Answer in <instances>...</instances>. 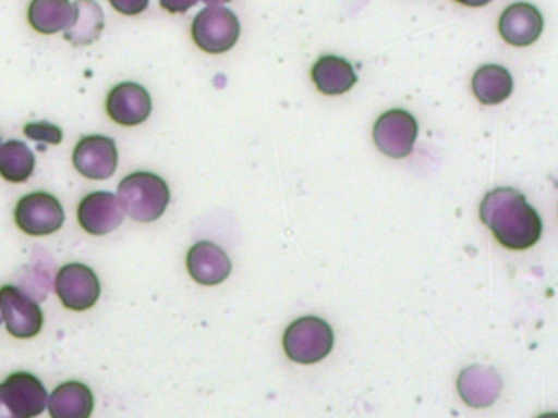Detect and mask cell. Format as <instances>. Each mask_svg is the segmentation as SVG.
I'll return each instance as SVG.
<instances>
[{"label":"cell","instance_id":"2e32d148","mask_svg":"<svg viewBox=\"0 0 558 418\" xmlns=\"http://www.w3.org/2000/svg\"><path fill=\"white\" fill-rule=\"evenodd\" d=\"M28 23L41 35L66 32L76 19V7L70 0H32Z\"/></svg>","mask_w":558,"mask_h":418},{"label":"cell","instance_id":"3957f363","mask_svg":"<svg viewBox=\"0 0 558 418\" xmlns=\"http://www.w3.org/2000/svg\"><path fill=\"white\" fill-rule=\"evenodd\" d=\"M335 346L331 325L322 317H300L287 327L283 349L292 361L313 365L322 361Z\"/></svg>","mask_w":558,"mask_h":418},{"label":"cell","instance_id":"9c48e42d","mask_svg":"<svg viewBox=\"0 0 558 418\" xmlns=\"http://www.w3.org/2000/svg\"><path fill=\"white\" fill-rule=\"evenodd\" d=\"M54 291L64 307L81 312L96 306L100 296V281L96 271L87 265L70 263L57 274Z\"/></svg>","mask_w":558,"mask_h":418},{"label":"cell","instance_id":"277c9868","mask_svg":"<svg viewBox=\"0 0 558 418\" xmlns=\"http://www.w3.org/2000/svg\"><path fill=\"white\" fill-rule=\"evenodd\" d=\"M47 404V389L31 372H14L0 382V418H35Z\"/></svg>","mask_w":558,"mask_h":418},{"label":"cell","instance_id":"d4e9b609","mask_svg":"<svg viewBox=\"0 0 558 418\" xmlns=\"http://www.w3.org/2000/svg\"><path fill=\"white\" fill-rule=\"evenodd\" d=\"M456 2L463 3L466 7H483L492 2V0H456Z\"/></svg>","mask_w":558,"mask_h":418},{"label":"cell","instance_id":"7c38bea8","mask_svg":"<svg viewBox=\"0 0 558 418\" xmlns=\"http://www.w3.org/2000/svg\"><path fill=\"white\" fill-rule=\"evenodd\" d=\"M125 219V209L119 196L110 192H94L84 196L77 206V221L90 235H107Z\"/></svg>","mask_w":558,"mask_h":418},{"label":"cell","instance_id":"f1b7e54d","mask_svg":"<svg viewBox=\"0 0 558 418\" xmlns=\"http://www.w3.org/2000/svg\"><path fill=\"white\" fill-rule=\"evenodd\" d=\"M0 146H2V144H0Z\"/></svg>","mask_w":558,"mask_h":418},{"label":"cell","instance_id":"cb8c5ba5","mask_svg":"<svg viewBox=\"0 0 558 418\" xmlns=\"http://www.w3.org/2000/svg\"><path fill=\"white\" fill-rule=\"evenodd\" d=\"M197 2L198 0H159V5L169 13H185Z\"/></svg>","mask_w":558,"mask_h":418},{"label":"cell","instance_id":"603a6c76","mask_svg":"<svg viewBox=\"0 0 558 418\" xmlns=\"http://www.w3.org/2000/svg\"><path fill=\"white\" fill-rule=\"evenodd\" d=\"M110 5L126 16H136L148 9L149 0H109Z\"/></svg>","mask_w":558,"mask_h":418},{"label":"cell","instance_id":"ffe728a7","mask_svg":"<svg viewBox=\"0 0 558 418\" xmlns=\"http://www.w3.org/2000/svg\"><path fill=\"white\" fill-rule=\"evenodd\" d=\"M76 19L73 26L64 32V39L74 46H87L96 42L102 35L106 20L99 3L94 0H77Z\"/></svg>","mask_w":558,"mask_h":418},{"label":"cell","instance_id":"83f0119b","mask_svg":"<svg viewBox=\"0 0 558 418\" xmlns=\"http://www.w3.org/2000/svg\"><path fill=\"white\" fill-rule=\"evenodd\" d=\"M2 320L4 319H2V314H0V323H2Z\"/></svg>","mask_w":558,"mask_h":418},{"label":"cell","instance_id":"8992f818","mask_svg":"<svg viewBox=\"0 0 558 418\" xmlns=\"http://www.w3.org/2000/svg\"><path fill=\"white\" fill-rule=\"evenodd\" d=\"M15 224L28 235H51L64 224V209L51 193L35 192L19 199Z\"/></svg>","mask_w":558,"mask_h":418},{"label":"cell","instance_id":"e0dca14e","mask_svg":"<svg viewBox=\"0 0 558 418\" xmlns=\"http://www.w3.org/2000/svg\"><path fill=\"white\" fill-rule=\"evenodd\" d=\"M47 407L51 418H90L94 394L83 382H63L54 389Z\"/></svg>","mask_w":558,"mask_h":418},{"label":"cell","instance_id":"44dd1931","mask_svg":"<svg viewBox=\"0 0 558 418\" xmlns=\"http://www.w3.org/2000/svg\"><path fill=\"white\" fill-rule=\"evenodd\" d=\"M35 170V156L22 140H8L0 146V176L11 183H24Z\"/></svg>","mask_w":558,"mask_h":418},{"label":"cell","instance_id":"4fadbf2b","mask_svg":"<svg viewBox=\"0 0 558 418\" xmlns=\"http://www.w3.org/2000/svg\"><path fill=\"white\" fill-rule=\"evenodd\" d=\"M457 391L470 407L486 408L495 404L501 395L502 379L499 372L489 366H469L457 379Z\"/></svg>","mask_w":558,"mask_h":418},{"label":"cell","instance_id":"30bf717a","mask_svg":"<svg viewBox=\"0 0 558 418\" xmlns=\"http://www.w3.org/2000/svg\"><path fill=\"white\" fill-rule=\"evenodd\" d=\"M73 163L86 179H110L119 165L116 140L100 134L83 137L74 147Z\"/></svg>","mask_w":558,"mask_h":418},{"label":"cell","instance_id":"6da1fadb","mask_svg":"<svg viewBox=\"0 0 558 418\" xmlns=\"http://www.w3.org/2000/svg\"><path fill=\"white\" fill-rule=\"evenodd\" d=\"M483 224L496 241L509 250H525L537 244L542 219L525 196L514 188H496L486 193L480 206Z\"/></svg>","mask_w":558,"mask_h":418},{"label":"cell","instance_id":"7402d4cb","mask_svg":"<svg viewBox=\"0 0 558 418\" xmlns=\"http://www.w3.org/2000/svg\"><path fill=\"white\" fill-rule=\"evenodd\" d=\"M25 136L28 139L37 140V143L50 144L58 146L63 140V131L57 124L48 123V121H37V123L25 124Z\"/></svg>","mask_w":558,"mask_h":418},{"label":"cell","instance_id":"5bb4252c","mask_svg":"<svg viewBox=\"0 0 558 418\" xmlns=\"http://www.w3.org/2000/svg\"><path fill=\"white\" fill-rule=\"evenodd\" d=\"M544 29L542 13L527 2L509 5L499 19V33L509 45L524 48L537 41Z\"/></svg>","mask_w":558,"mask_h":418},{"label":"cell","instance_id":"9a60e30c","mask_svg":"<svg viewBox=\"0 0 558 418\" xmlns=\"http://www.w3.org/2000/svg\"><path fill=\"white\" fill-rule=\"evenodd\" d=\"M191 276L204 286L223 283L231 273V260L223 248L214 242H197L187 254Z\"/></svg>","mask_w":558,"mask_h":418},{"label":"cell","instance_id":"8fae6325","mask_svg":"<svg viewBox=\"0 0 558 418\" xmlns=\"http://www.w3.org/2000/svg\"><path fill=\"white\" fill-rule=\"evenodd\" d=\"M106 110L113 123L126 127L138 126L151 114L153 101L143 85L122 82L107 95Z\"/></svg>","mask_w":558,"mask_h":418},{"label":"cell","instance_id":"4316f807","mask_svg":"<svg viewBox=\"0 0 558 418\" xmlns=\"http://www.w3.org/2000/svg\"><path fill=\"white\" fill-rule=\"evenodd\" d=\"M538 418H558V415L555 411H550V414L541 415Z\"/></svg>","mask_w":558,"mask_h":418},{"label":"cell","instance_id":"52a82bcc","mask_svg":"<svg viewBox=\"0 0 558 418\" xmlns=\"http://www.w3.org/2000/svg\"><path fill=\"white\" fill-rule=\"evenodd\" d=\"M0 314L15 339H34L44 329V312L37 300L12 284L0 287Z\"/></svg>","mask_w":558,"mask_h":418},{"label":"cell","instance_id":"7a4b0ae2","mask_svg":"<svg viewBox=\"0 0 558 418\" xmlns=\"http://www.w3.org/2000/svg\"><path fill=\"white\" fill-rule=\"evenodd\" d=\"M119 199L125 214L138 222L158 221L171 201L165 179L151 172H133L119 185Z\"/></svg>","mask_w":558,"mask_h":418},{"label":"cell","instance_id":"d6986e66","mask_svg":"<svg viewBox=\"0 0 558 418\" xmlns=\"http://www.w3.org/2000/svg\"><path fill=\"white\" fill-rule=\"evenodd\" d=\"M514 82L502 65H482L473 75L472 88L482 104H499L511 95Z\"/></svg>","mask_w":558,"mask_h":418},{"label":"cell","instance_id":"484cf974","mask_svg":"<svg viewBox=\"0 0 558 418\" xmlns=\"http://www.w3.org/2000/svg\"><path fill=\"white\" fill-rule=\"evenodd\" d=\"M205 3H208L210 7H220L221 3L231 2V0H204Z\"/></svg>","mask_w":558,"mask_h":418},{"label":"cell","instance_id":"ba28073f","mask_svg":"<svg viewBox=\"0 0 558 418\" xmlns=\"http://www.w3.org/2000/svg\"><path fill=\"white\" fill-rule=\"evenodd\" d=\"M416 137V118L400 108L381 114L374 126L375 146L391 159H403L410 156Z\"/></svg>","mask_w":558,"mask_h":418},{"label":"cell","instance_id":"ac0fdd59","mask_svg":"<svg viewBox=\"0 0 558 418\" xmlns=\"http://www.w3.org/2000/svg\"><path fill=\"white\" fill-rule=\"evenodd\" d=\"M316 88L325 95H342L357 82V74L351 62L339 56H323L312 69Z\"/></svg>","mask_w":558,"mask_h":418},{"label":"cell","instance_id":"5b68a950","mask_svg":"<svg viewBox=\"0 0 558 418\" xmlns=\"http://www.w3.org/2000/svg\"><path fill=\"white\" fill-rule=\"evenodd\" d=\"M241 35L238 16L225 7L202 10L192 23V38L202 51L221 54L230 51Z\"/></svg>","mask_w":558,"mask_h":418}]
</instances>
